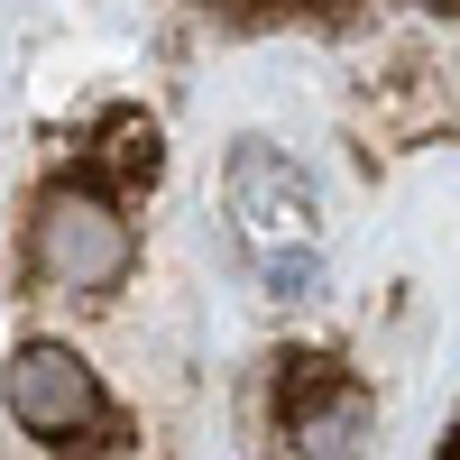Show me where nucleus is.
<instances>
[{
    "instance_id": "f257e3e1",
    "label": "nucleus",
    "mask_w": 460,
    "mask_h": 460,
    "mask_svg": "<svg viewBox=\"0 0 460 460\" xmlns=\"http://www.w3.org/2000/svg\"><path fill=\"white\" fill-rule=\"evenodd\" d=\"M138 184H157V129L129 157H74L65 175L37 184L28 203V240H19V277L47 304H111L138 277Z\"/></svg>"
},
{
    "instance_id": "f03ea898",
    "label": "nucleus",
    "mask_w": 460,
    "mask_h": 460,
    "mask_svg": "<svg viewBox=\"0 0 460 460\" xmlns=\"http://www.w3.org/2000/svg\"><path fill=\"white\" fill-rule=\"evenodd\" d=\"M212 212L230 221V249L267 304H314L323 258H332V212H323L314 166H295L277 138H230L212 175Z\"/></svg>"
},
{
    "instance_id": "7ed1b4c3",
    "label": "nucleus",
    "mask_w": 460,
    "mask_h": 460,
    "mask_svg": "<svg viewBox=\"0 0 460 460\" xmlns=\"http://www.w3.org/2000/svg\"><path fill=\"white\" fill-rule=\"evenodd\" d=\"M249 442L258 460H368L377 396L323 350H277L249 387Z\"/></svg>"
},
{
    "instance_id": "20e7f679",
    "label": "nucleus",
    "mask_w": 460,
    "mask_h": 460,
    "mask_svg": "<svg viewBox=\"0 0 460 460\" xmlns=\"http://www.w3.org/2000/svg\"><path fill=\"white\" fill-rule=\"evenodd\" d=\"M0 405L10 424L47 451H74L111 424V396H102V368L74 350V341H19L10 368H0Z\"/></svg>"
},
{
    "instance_id": "39448f33",
    "label": "nucleus",
    "mask_w": 460,
    "mask_h": 460,
    "mask_svg": "<svg viewBox=\"0 0 460 460\" xmlns=\"http://www.w3.org/2000/svg\"><path fill=\"white\" fill-rule=\"evenodd\" d=\"M230 10H249V19H332L350 0H230Z\"/></svg>"
},
{
    "instance_id": "423d86ee",
    "label": "nucleus",
    "mask_w": 460,
    "mask_h": 460,
    "mask_svg": "<svg viewBox=\"0 0 460 460\" xmlns=\"http://www.w3.org/2000/svg\"><path fill=\"white\" fill-rule=\"evenodd\" d=\"M442 460H460V433H451V442H442Z\"/></svg>"
},
{
    "instance_id": "0eeeda50",
    "label": "nucleus",
    "mask_w": 460,
    "mask_h": 460,
    "mask_svg": "<svg viewBox=\"0 0 460 460\" xmlns=\"http://www.w3.org/2000/svg\"><path fill=\"white\" fill-rule=\"evenodd\" d=\"M433 10H460V0H433Z\"/></svg>"
}]
</instances>
